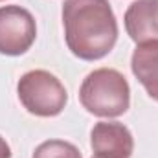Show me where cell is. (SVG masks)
<instances>
[{"instance_id": "6", "label": "cell", "mask_w": 158, "mask_h": 158, "mask_svg": "<svg viewBox=\"0 0 158 158\" xmlns=\"http://www.w3.org/2000/svg\"><path fill=\"white\" fill-rule=\"evenodd\" d=\"M127 35L136 44L158 40V0H136L125 11Z\"/></svg>"}, {"instance_id": "1", "label": "cell", "mask_w": 158, "mask_h": 158, "mask_svg": "<svg viewBox=\"0 0 158 158\" xmlns=\"http://www.w3.org/2000/svg\"><path fill=\"white\" fill-rule=\"evenodd\" d=\"M63 28L68 50L83 61L107 57L118 40V20L109 0H64Z\"/></svg>"}, {"instance_id": "4", "label": "cell", "mask_w": 158, "mask_h": 158, "mask_svg": "<svg viewBox=\"0 0 158 158\" xmlns=\"http://www.w3.org/2000/svg\"><path fill=\"white\" fill-rule=\"evenodd\" d=\"M37 39L33 15L20 6L0 7V53L19 57L26 53Z\"/></svg>"}, {"instance_id": "2", "label": "cell", "mask_w": 158, "mask_h": 158, "mask_svg": "<svg viewBox=\"0 0 158 158\" xmlns=\"http://www.w3.org/2000/svg\"><path fill=\"white\" fill-rule=\"evenodd\" d=\"M79 101L98 118H118L131 107V86L118 70L98 68L83 79Z\"/></svg>"}, {"instance_id": "5", "label": "cell", "mask_w": 158, "mask_h": 158, "mask_svg": "<svg viewBox=\"0 0 158 158\" xmlns=\"http://www.w3.org/2000/svg\"><path fill=\"white\" fill-rule=\"evenodd\" d=\"M90 147L96 158H131L134 138L118 121H99L90 131Z\"/></svg>"}, {"instance_id": "8", "label": "cell", "mask_w": 158, "mask_h": 158, "mask_svg": "<svg viewBox=\"0 0 158 158\" xmlns=\"http://www.w3.org/2000/svg\"><path fill=\"white\" fill-rule=\"evenodd\" d=\"M31 158H83L74 143L64 140H46L33 151Z\"/></svg>"}, {"instance_id": "7", "label": "cell", "mask_w": 158, "mask_h": 158, "mask_svg": "<svg viewBox=\"0 0 158 158\" xmlns=\"http://www.w3.org/2000/svg\"><path fill=\"white\" fill-rule=\"evenodd\" d=\"M131 70L149 98L158 101V40L142 42L131 57Z\"/></svg>"}, {"instance_id": "3", "label": "cell", "mask_w": 158, "mask_h": 158, "mask_svg": "<svg viewBox=\"0 0 158 158\" xmlns=\"http://www.w3.org/2000/svg\"><path fill=\"white\" fill-rule=\"evenodd\" d=\"M17 94L22 107L39 118L59 116L68 103L64 85L46 70L26 72L17 83Z\"/></svg>"}, {"instance_id": "9", "label": "cell", "mask_w": 158, "mask_h": 158, "mask_svg": "<svg viewBox=\"0 0 158 158\" xmlns=\"http://www.w3.org/2000/svg\"><path fill=\"white\" fill-rule=\"evenodd\" d=\"M0 158H11V147L2 136H0Z\"/></svg>"}, {"instance_id": "11", "label": "cell", "mask_w": 158, "mask_h": 158, "mask_svg": "<svg viewBox=\"0 0 158 158\" xmlns=\"http://www.w3.org/2000/svg\"><path fill=\"white\" fill-rule=\"evenodd\" d=\"M92 158H96V156H92Z\"/></svg>"}, {"instance_id": "10", "label": "cell", "mask_w": 158, "mask_h": 158, "mask_svg": "<svg viewBox=\"0 0 158 158\" xmlns=\"http://www.w3.org/2000/svg\"><path fill=\"white\" fill-rule=\"evenodd\" d=\"M0 2H4V0H0Z\"/></svg>"}]
</instances>
